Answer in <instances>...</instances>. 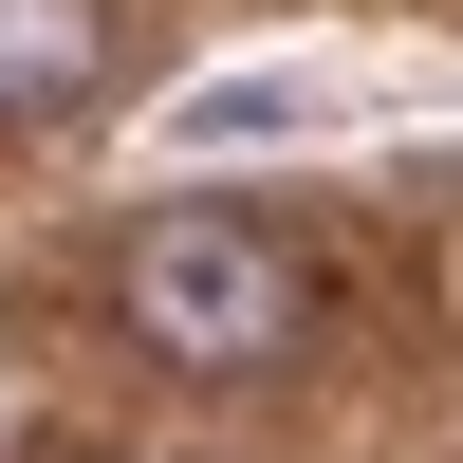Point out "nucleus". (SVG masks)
<instances>
[{
    "mask_svg": "<svg viewBox=\"0 0 463 463\" xmlns=\"http://www.w3.org/2000/svg\"><path fill=\"white\" fill-rule=\"evenodd\" d=\"M111 316H130V353L241 390V371H279L297 334H316V260L260 204H148L130 241H111Z\"/></svg>",
    "mask_w": 463,
    "mask_h": 463,
    "instance_id": "1",
    "label": "nucleus"
},
{
    "mask_svg": "<svg viewBox=\"0 0 463 463\" xmlns=\"http://www.w3.org/2000/svg\"><path fill=\"white\" fill-rule=\"evenodd\" d=\"M111 93V0H0V130H56Z\"/></svg>",
    "mask_w": 463,
    "mask_h": 463,
    "instance_id": "2",
    "label": "nucleus"
}]
</instances>
